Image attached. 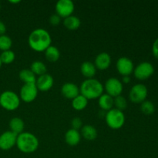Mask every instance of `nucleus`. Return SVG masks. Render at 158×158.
I'll use <instances>...</instances> for the list:
<instances>
[{"mask_svg":"<svg viewBox=\"0 0 158 158\" xmlns=\"http://www.w3.org/2000/svg\"><path fill=\"white\" fill-rule=\"evenodd\" d=\"M0 105L5 110H15L20 105V97L13 91H4L0 95Z\"/></svg>","mask_w":158,"mask_h":158,"instance_id":"39448f33","label":"nucleus"},{"mask_svg":"<svg viewBox=\"0 0 158 158\" xmlns=\"http://www.w3.org/2000/svg\"><path fill=\"white\" fill-rule=\"evenodd\" d=\"M81 139V134L79 131L74 129H69L65 134V141L69 146H76L78 144Z\"/></svg>","mask_w":158,"mask_h":158,"instance_id":"dca6fc26","label":"nucleus"},{"mask_svg":"<svg viewBox=\"0 0 158 158\" xmlns=\"http://www.w3.org/2000/svg\"><path fill=\"white\" fill-rule=\"evenodd\" d=\"M74 9V3L71 0H59L56 4V14L61 18L65 19L72 15Z\"/></svg>","mask_w":158,"mask_h":158,"instance_id":"6e6552de","label":"nucleus"},{"mask_svg":"<svg viewBox=\"0 0 158 158\" xmlns=\"http://www.w3.org/2000/svg\"><path fill=\"white\" fill-rule=\"evenodd\" d=\"M81 135L87 140H94L97 137V131L91 125H85L81 128Z\"/></svg>","mask_w":158,"mask_h":158,"instance_id":"aec40b11","label":"nucleus"},{"mask_svg":"<svg viewBox=\"0 0 158 158\" xmlns=\"http://www.w3.org/2000/svg\"><path fill=\"white\" fill-rule=\"evenodd\" d=\"M106 123L111 129L117 130L121 128L125 123V115L123 111L116 109H111L105 115Z\"/></svg>","mask_w":158,"mask_h":158,"instance_id":"20e7f679","label":"nucleus"},{"mask_svg":"<svg viewBox=\"0 0 158 158\" xmlns=\"http://www.w3.org/2000/svg\"><path fill=\"white\" fill-rule=\"evenodd\" d=\"M105 89L108 95H110V97H118L123 91V84H122V82L118 79L112 77V78L108 79L106 81Z\"/></svg>","mask_w":158,"mask_h":158,"instance_id":"9d476101","label":"nucleus"},{"mask_svg":"<svg viewBox=\"0 0 158 158\" xmlns=\"http://www.w3.org/2000/svg\"><path fill=\"white\" fill-rule=\"evenodd\" d=\"M114 105H115L116 109L122 111L127 108V100L124 97L120 95L118 97H116L115 99H114Z\"/></svg>","mask_w":158,"mask_h":158,"instance_id":"c85d7f7f","label":"nucleus"},{"mask_svg":"<svg viewBox=\"0 0 158 158\" xmlns=\"http://www.w3.org/2000/svg\"><path fill=\"white\" fill-rule=\"evenodd\" d=\"M61 21V17L58 15L57 14H53L49 18V23L52 26H58Z\"/></svg>","mask_w":158,"mask_h":158,"instance_id":"7c9ffc66","label":"nucleus"},{"mask_svg":"<svg viewBox=\"0 0 158 158\" xmlns=\"http://www.w3.org/2000/svg\"><path fill=\"white\" fill-rule=\"evenodd\" d=\"M80 24H81V22L80 19L73 15L66 17L63 20V25L69 30H76L80 27Z\"/></svg>","mask_w":158,"mask_h":158,"instance_id":"412c9836","label":"nucleus"},{"mask_svg":"<svg viewBox=\"0 0 158 158\" xmlns=\"http://www.w3.org/2000/svg\"><path fill=\"white\" fill-rule=\"evenodd\" d=\"M154 72V68L151 63L148 62H143L134 69V76L138 80H143L151 77Z\"/></svg>","mask_w":158,"mask_h":158,"instance_id":"1a4fd4ad","label":"nucleus"},{"mask_svg":"<svg viewBox=\"0 0 158 158\" xmlns=\"http://www.w3.org/2000/svg\"><path fill=\"white\" fill-rule=\"evenodd\" d=\"M80 70H81L83 76L88 79H91L95 76L97 68L94 63L89 61H86L82 63L81 66H80Z\"/></svg>","mask_w":158,"mask_h":158,"instance_id":"f3484780","label":"nucleus"},{"mask_svg":"<svg viewBox=\"0 0 158 158\" xmlns=\"http://www.w3.org/2000/svg\"><path fill=\"white\" fill-rule=\"evenodd\" d=\"M111 64V57L107 52H101L98 54L95 59V66L100 70L108 69Z\"/></svg>","mask_w":158,"mask_h":158,"instance_id":"4468645a","label":"nucleus"},{"mask_svg":"<svg viewBox=\"0 0 158 158\" xmlns=\"http://www.w3.org/2000/svg\"><path fill=\"white\" fill-rule=\"evenodd\" d=\"M152 52L154 56L158 59V38L154 41L152 47Z\"/></svg>","mask_w":158,"mask_h":158,"instance_id":"2f4dec72","label":"nucleus"},{"mask_svg":"<svg viewBox=\"0 0 158 158\" xmlns=\"http://www.w3.org/2000/svg\"><path fill=\"white\" fill-rule=\"evenodd\" d=\"M54 83V80L52 77L49 74H44L39 77L35 81V85L37 86L38 90L40 91H48L52 87Z\"/></svg>","mask_w":158,"mask_h":158,"instance_id":"ddd939ff","label":"nucleus"},{"mask_svg":"<svg viewBox=\"0 0 158 158\" xmlns=\"http://www.w3.org/2000/svg\"><path fill=\"white\" fill-rule=\"evenodd\" d=\"M117 69L122 76H130L134 71V63L127 57H120L117 62Z\"/></svg>","mask_w":158,"mask_h":158,"instance_id":"f8f14e48","label":"nucleus"},{"mask_svg":"<svg viewBox=\"0 0 158 158\" xmlns=\"http://www.w3.org/2000/svg\"><path fill=\"white\" fill-rule=\"evenodd\" d=\"M129 97L130 100L133 103H143L148 97V89H147L146 86L142 83L134 85L130 91Z\"/></svg>","mask_w":158,"mask_h":158,"instance_id":"423d86ee","label":"nucleus"},{"mask_svg":"<svg viewBox=\"0 0 158 158\" xmlns=\"http://www.w3.org/2000/svg\"><path fill=\"white\" fill-rule=\"evenodd\" d=\"M131 81V77L130 76H123V78H122V82L124 83H128Z\"/></svg>","mask_w":158,"mask_h":158,"instance_id":"72a5a7b5","label":"nucleus"},{"mask_svg":"<svg viewBox=\"0 0 158 158\" xmlns=\"http://www.w3.org/2000/svg\"><path fill=\"white\" fill-rule=\"evenodd\" d=\"M71 126H72V129L76 130V131H78V130L81 129L83 127V122L82 120L80 117H75L74 119H73L72 121H71Z\"/></svg>","mask_w":158,"mask_h":158,"instance_id":"c756f323","label":"nucleus"},{"mask_svg":"<svg viewBox=\"0 0 158 158\" xmlns=\"http://www.w3.org/2000/svg\"><path fill=\"white\" fill-rule=\"evenodd\" d=\"M0 59H1V61L2 63L10 64V63H12L15 60V55L13 51L9 49V50L3 51L1 53V55H0Z\"/></svg>","mask_w":158,"mask_h":158,"instance_id":"a878e982","label":"nucleus"},{"mask_svg":"<svg viewBox=\"0 0 158 158\" xmlns=\"http://www.w3.org/2000/svg\"><path fill=\"white\" fill-rule=\"evenodd\" d=\"M140 110H141L142 113H143L146 115H150L152 114L155 110V107L152 102L148 101V100H145L143 103H141L140 105Z\"/></svg>","mask_w":158,"mask_h":158,"instance_id":"cd10ccee","label":"nucleus"},{"mask_svg":"<svg viewBox=\"0 0 158 158\" xmlns=\"http://www.w3.org/2000/svg\"><path fill=\"white\" fill-rule=\"evenodd\" d=\"M38 95V89L35 83H25L20 89V99L26 103H31Z\"/></svg>","mask_w":158,"mask_h":158,"instance_id":"0eeeda50","label":"nucleus"},{"mask_svg":"<svg viewBox=\"0 0 158 158\" xmlns=\"http://www.w3.org/2000/svg\"><path fill=\"white\" fill-rule=\"evenodd\" d=\"M2 61H1V59H0V68H1V66H2Z\"/></svg>","mask_w":158,"mask_h":158,"instance_id":"c9c22d12","label":"nucleus"},{"mask_svg":"<svg viewBox=\"0 0 158 158\" xmlns=\"http://www.w3.org/2000/svg\"><path fill=\"white\" fill-rule=\"evenodd\" d=\"M17 134L12 131H6L0 135V149L9 151L16 144Z\"/></svg>","mask_w":158,"mask_h":158,"instance_id":"9b49d317","label":"nucleus"},{"mask_svg":"<svg viewBox=\"0 0 158 158\" xmlns=\"http://www.w3.org/2000/svg\"><path fill=\"white\" fill-rule=\"evenodd\" d=\"M9 2H10V3H14V4H16V3L20 2V1H19V0H17V1H12V0H10V1H9Z\"/></svg>","mask_w":158,"mask_h":158,"instance_id":"f704fd0d","label":"nucleus"},{"mask_svg":"<svg viewBox=\"0 0 158 158\" xmlns=\"http://www.w3.org/2000/svg\"><path fill=\"white\" fill-rule=\"evenodd\" d=\"M88 104V100L85 97H83L82 94H79L77 97L73 99L72 100V106L76 110H83V109L86 107Z\"/></svg>","mask_w":158,"mask_h":158,"instance_id":"5701e85b","label":"nucleus"},{"mask_svg":"<svg viewBox=\"0 0 158 158\" xmlns=\"http://www.w3.org/2000/svg\"><path fill=\"white\" fill-rule=\"evenodd\" d=\"M12 41L9 36L6 35H0V50L6 51L9 50L12 47Z\"/></svg>","mask_w":158,"mask_h":158,"instance_id":"bb28decb","label":"nucleus"},{"mask_svg":"<svg viewBox=\"0 0 158 158\" xmlns=\"http://www.w3.org/2000/svg\"><path fill=\"white\" fill-rule=\"evenodd\" d=\"M15 145L21 152L31 154L38 149L39 140L34 134L29 132H23L17 136Z\"/></svg>","mask_w":158,"mask_h":158,"instance_id":"7ed1b4c3","label":"nucleus"},{"mask_svg":"<svg viewBox=\"0 0 158 158\" xmlns=\"http://www.w3.org/2000/svg\"><path fill=\"white\" fill-rule=\"evenodd\" d=\"M24 127V121L19 117H13L9 121V128H10L11 131L16 134L17 135L23 133Z\"/></svg>","mask_w":158,"mask_h":158,"instance_id":"a211bd4d","label":"nucleus"},{"mask_svg":"<svg viewBox=\"0 0 158 158\" xmlns=\"http://www.w3.org/2000/svg\"><path fill=\"white\" fill-rule=\"evenodd\" d=\"M99 105L102 110L109 111L114 106V98L107 94H102L99 97Z\"/></svg>","mask_w":158,"mask_h":158,"instance_id":"6ab92c4d","label":"nucleus"},{"mask_svg":"<svg viewBox=\"0 0 158 158\" xmlns=\"http://www.w3.org/2000/svg\"><path fill=\"white\" fill-rule=\"evenodd\" d=\"M0 9H1V5H0Z\"/></svg>","mask_w":158,"mask_h":158,"instance_id":"e433bc0d","label":"nucleus"},{"mask_svg":"<svg viewBox=\"0 0 158 158\" xmlns=\"http://www.w3.org/2000/svg\"><path fill=\"white\" fill-rule=\"evenodd\" d=\"M6 32V26L3 22L0 21V35H5Z\"/></svg>","mask_w":158,"mask_h":158,"instance_id":"473e14b6","label":"nucleus"},{"mask_svg":"<svg viewBox=\"0 0 158 158\" xmlns=\"http://www.w3.org/2000/svg\"><path fill=\"white\" fill-rule=\"evenodd\" d=\"M45 56L48 61L51 63H55L60 57V50L56 46H50L45 50Z\"/></svg>","mask_w":158,"mask_h":158,"instance_id":"4be33fe9","label":"nucleus"},{"mask_svg":"<svg viewBox=\"0 0 158 158\" xmlns=\"http://www.w3.org/2000/svg\"><path fill=\"white\" fill-rule=\"evenodd\" d=\"M29 45L31 49L36 52H43L51 46L52 39L50 34L46 29H35L32 31L29 36Z\"/></svg>","mask_w":158,"mask_h":158,"instance_id":"f257e3e1","label":"nucleus"},{"mask_svg":"<svg viewBox=\"0 0 158 158\" xmlns=\"http://www.w3.org/2000/svg\"><path fill=\"white\" fill-rule=\"evenodd\" d=\"M61 93L67 99H74L79 95L80 89L77 85L73 83H66L63 85L61 89Z\"/></svg>","mask_w":158,"mask_h":158,"instance_id":"2eb2a0df","label":"nucleus"},{"mask_svg":"<svg viewBox=\"0 0 158 158\" xmlns=\"http://www.w3.org/2000/svg\"><path fill=\"white\" fill-rule=\"evenodd\" d=\"M19 79L24 83H35V75L28 69H22L19 72Z\"/></svg>","mask_w":158,"mask_h":158,"instance_id":"b1692460","label":"nucleus"},{"mask_svg":"<svg viewBox=\"0 0 158 158\" xmlns=\"http://www.w3.org/2000/svg\"><path fill=\"white\" fill-rule=\"evenodd\" d=\"M31 69L30 70L35 75L37 76H42L44 75V74L46 73V71H47V69H46V66L43 62L41 61H34L33 63L31 64Z\"/></svg>","mask_w":158,"mask_h":158,"instance_id":"393cba45","label":"nucleus"},{"mask_svg":"<svg viewBox=\"0 0 158 158\" xmlns=\"http://www.w3.org/2000/svg\"><path fill=\"white\" fill-rule=\"evenodd\" d=\"M103 86L96 79H87L82 83L80 86V93L87 100H94L99 98L103 94Z\"/></svg>","mask_w":158,"mask_h":158,"instance_id":"f03ea898","label":"nucleus"}]
</instances>
